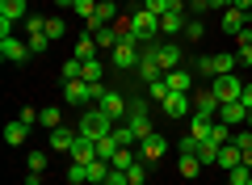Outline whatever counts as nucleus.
Segmentation results:
<instances>
[{
	"mask_svg": "<svg viewBox=\"0 0 252 185\" xmlns=\"http://www.w3.org/2000/svg\"><path fill=\"white\" fill-rule=\"evenodd\" d=\"M17 118H21V122H26V126H38V110H34V106H26V110H21V114H17Z\"/></svg>",
	"mask_w": 252,
	"mask_h": 185,
	"instance_id": "obj_45",
	"label": "nucleus"
},
{
	"mask_svg": "<svg viewBox=\"0 0 252 185\" xmlns=\"http://www.w3.org/2000/svg\"><path fill=\"white\" fill-rule=\"evenodd\" d=\"M168 97V84H164V80H152V84H147V101H164Z\"/></svg>",
	"mask_w": 252,
	"mask_h": 185,
	"instance_id": "obj_38",
	"label": "nucleus"
},
{
	"mask_svg": "<svg viewBox=\"0 0 252 185\" xmlns=\"http://www.w3.org/2000/svg\"><path fill=\"white\" fill-rule=\"evenodd\" d=\"M231 9H235V13H244V17H248V13H252V0H231Z\"/></svg>",
	"mask_w": 252,
	"mask_h": 185,
	"instance_id": "obj_50",
	"label": "nucleus"
},
{
	"mask_svg": "<svg viewBox=\"0 0 252 185\" xmlns=\"http://www.w3.org/2000/svg\"><path fill=\"white\" fill-rule=\"evenodd\" d=\"M101 93H105V84H89V80H67L63 84V106H97Z\"/></svg>",
	"mask_w": 252,
	"mask_h": 185,
	"instance_id": "obj_1",
	"label": "nucleus"
},
{
	"mask_svg": "<svg viewBox=\"0 0 252 185\" xmlns=\"http://www.w3.org/2000/svg\"><path fill=\"white\" fill-rule=\"evenodd\" d=\"M97 55V42H93V34H80L76 38V59H93Z\"/></svg>",
	"mask_w": 252,
	"mask_h": 185,
	"instance_id": "obj_32",
	"label": "nucleus"
},
{
	"mask_svg": "<svg viewBox=\"0 0 252 185\" xmlns=\"http://www.w3.org/2000/svg\"><path fill=\"white\" fill-rule=\"evenodd\" d=\"M248 181H252V168H248V164H240V168L227 173V185H248Z\"/></svg>",
	"mask_w": 252,
	"mask_h": 185,
	"instance_id": "obj_37",
	"label": "nucleus"
},
{
	"mask_svg": "<svg viewBox=\"0 0 252 185\" xmlns=\"http://www.w3.org/2000/svg\"><path fill=\"white\" fill-rule=\"evenodd\" d=\"M105 185H130V173H126V168H109Z\"/></svg>",
	"mask_w": 252,
	"mask_h": 185,
	"instance_id": "obj_43",
	"label": "nucleus"
},
{
	"mask_svg": "<svg viewBox=\"0 0 252 185\" xmlns=\"http://www.w3.org/2000/svg\"><path fill=\"white\" fill-rule=\"evenodd\" d=\"M240 101H244V106L252 110V84H244V97H240Z\"/></svg>",
	"mask_w": 252,
	"mask_h": 185,
	"instance_id": "obj_51",
	"label": "nucleus"
},
{
	"mask_svg": "<svg viewBox=\"0 0 252 185\" xmlns=\"http://www.w3.org/2000/svg\"><path fill=\"white\" fill-rule=\"evenodd\" d=\"M76 135H80V131H72V126H55V131H51V151H72Z\"/></svg>",
	"mask_w": 252,
	"mask_h": 185,
	"instance_id": "obj_18",
	"label": "nucleus"
},
{
	"mask_svg": "<svg viewBox=\"0 0 252 185\" xmlns=\"http://www.w3.org/2000/svg\"><path fill=\"white\" fill-rule=\"evenodd\" d=\"M206 9L210 13H227V9H231V0H206Z\"/></svg>",
	"mask_w": 252,
	"mask_h": 185,
	"instance_id": "obj_49",
	"label": "nucleus"
},
{
	"mask_svg": "<svg viewBox=\"0 0 252 185\" xmlns=\"http://www.w3.org/2000/svg\"><path fill=\"white\" fill-rule=\"evenodd\" d=\"M244 26H248V17H244V13H235V9L223 13V30H227V34H240Z\"/></svg>",
	"mask_w": 252,
	"mask_h": 185,
	"instance_id": "obj_31",
	"label": "nucleus"
},
{
	"mask_svg": "<svg viewBox=\"0 0 252 185\" xmlns=\"http://www.w3.org/2000/svg\"><path fill=\"white\" fill-rule=\"evenodd\" d=\"M130 26H135V38H139L143 46L160 42V17H156V13H147V9H135V13H130Z\"/></svg>",
	"mask_w": 252,
	"mask_h": 185,
	"instance_id": "obj_4",
	"label": "nucleus"
},
{
	"mask_svg": "<svg viewBox=\"0 0 252 185\" xmlns=\"http://www.w3.org/2000/svg\"><path fill=\"white\" fill-rule=\"evenodd\" d=\"M26 164H30V173H46V151H30Z\"/></svg>",
	"mask_w": 252,
	"mask_h": 185,
	"instance_id": "obj_39",
	"label": "nucleus"
},
{
	"mask_svg": "<svg viewBox=\"0 0 252 185\" xmlns=\"http://www.w3.org/2000/svg\"><path fill=\"white\" fill-rule=\"evenodd\" d=\"M193 156H198L202 164H219V143H215V139H202V143H198V151H193Z\"/></svg>",
	"mask_w": 252,
	"mask_h": 185,
	"instance_id": "obj_29",
	"label": "nucleus"
},
{
	"mask_svg": "<svg viewBox=\"0 0 252 185\" xmlns=\"http://www.w3.org/2000/svg\"><path fill=\"white\" fill-rule=\"evenodd\" d=\"M109 160H93V164H84V173H89V185H105V177H109Z\"/></svg>",
	"mask_w": 252,
	"mask_h": 185,
	"instance_id": "obj_24",
	"label": "nucleus"
},
{
	"mask_svg": "<svg viewBox=\"0 0 252 185\" xmlns=\"http://www.w3.org/2000/svg\"><path fill=\"white\" fill-rule=\"evenodd\" d=\"M109 164H114V168H135V164H139V156H135L130 148H122V151H118L114 160H109Z\"/></svg>",
	"mask_w": 252,
	"mask_h": 185,
	"instance_id": "obj_36",
	"label": "nucleus"
},
{
	"mask_svg": "<svg viewBox=\"0 0 252 185\" xmlns=\"http://www.w3.org/2000/svg\"><path fill=\"white\" fill-rule=\"evenodd\" d=\"M143 55H152L156 63H160L164 72H172V68H181V46H177V38H160V42H152V46H143Z\"/></svg>",
	"mask_w": 252,
	"mask_h": 185,
	"instance_id": "obj_2",
	"label": "nucleus"
},
{
	"mask_svg": "<svg viewBox=\"0 0 252 185\" xmlns=\"http://www.w3.org/2000/svg\"><path fill=\"white\" fill-rule=\"evenodd\" d=\"M26 135H30V126L21 122V118L4 126V143H9V148H21V143H26Z\"/></svg>",
	"mask_w": 252,
	"mask_h": 185,
	"instance_id": "obj_23",
	"label": "nucleus"
},
{
	"mask_svg": "<svg viewBox=\"0 0 252 185\" xmlns=\"http://www.w3.org/2000/svg\"><path fill=\"white\" fill-rule=\"evenodd\" d=\"M76 131H80L84 139L97 143V139H105V135H114V122H109V118L93 106V110H84V118H80V126H76Z\"/></svg>",
	"mask_w": 252,
	"mask_h": 185,
	"instance_id": "obj_3",
	"label": "nucleus"
},
{
	"mask_svg": "<svg viewBox=\"0 0 252 185\" xmlns=\"http://www.w3.org/2000/svg\"><path fill=\"white\" fill-rule=\"evenodd\" d=\"M181 38H185V42H202V38H206V21H202V17H189Z\"/></svg>",
	"mask_w": 252,
	"mask_h": 185,
	"instance_id": "obj_27",
	"label": "nucleus"
},
{
	"mask_svg": "<svg viewBox=\"0 0 252 185\" xmlns=\"http://www.w3.org/2000/svg\"><path fill=\"white\" fill-rule=\"evenodd\" d=\"M93 42L105 46V51H114V46H118V30L114 26H97V30H93Z\"/></svg>",
	"mask_w": 252,
	"mask_h": 185,
	"instance_id": "obj_25",
	"label": "nucleus"
},
{
	"mask_svg": "<svg viewBox=\"0 0 252 185\" xmlns=\"http://www.w3.org/2000/svg\"><path fill=\"white\" fill-rule=\"evenodd\" d=\"M67 156H72V164H93V160H97V143L84 139V135H76V143H72Z\"/></svg>",
	"mask_w": 252,
	"mask_h": 185,
	"instance_id": "obj_16",
	"label": "nucleus"
},
{
	"mask_svg": "<svg viewBox=\"0 0 252 185\" xmlns=\"http://www.w3.org/2000/svg\"><path fill=\"white\" fill-rule=\"evenodd\" d=\"M240 164H244V151L235 148V143H223V148H219V168L231 173V168H240Z\"/></svg>",
	"mask_w": 252,
	"mask_h": 185,
	"instance_id": "obj_21",
	"label": "nucleus"
},
{
	"mask_svg": "<svg viewBox=\"0 0 252 185\" xmlns=\"http://www.w3.org/2000/svg\"><path fill=\"white\" fill-rule=\"evenodd\" d=\"M135 72H139V80H143V88L152 84V80H164V68H160V63L152 59V55H143V59H139V68H135Z\"/></svg>",
	"mask_w": 252,
	"mask_h": 185,
	"instance_id": "obj_19",
	"label": "nucleus"
},
{
	"mask_svg": "<svg viewBox=\"0 0 252 185\" xmlns=\"http://www.w3.org/2000/svg\"><path fill=\"white\" fill-rule=\"evenodd\" d=\"M0 59H9V63H26V59H34V51H30V42H21V38L0 34Z\"/></svg>",
	"mask_w": 252,
	"mask_h": 185,
	"instance_id": "obj_9",
	"label": "nucleus"
},
{
	"mask_svg": "<svg viewBox=\"0 0 252 185\" xmlns=\"http://www.w3.org/2000/svg\"><path fill=\"white\" fill-rule=\"evenodd\" d=\"M17 21H26V0H0V34H13Z\"/></svg>",
	"mask_w": 252,
	"mask_h": 185,
	"instance_id": "obj_11",
	"label": "nucleus"
},
{
	"mask_svg": "<svg viewBox=\"0 0 252 185\" xmlns=\"http://www.w3.org/2000/svg\"><path fill=\"white\" fill-rule=\"evenodd\" d=\"M143 9H147V13H156V17H164V13L172 9V0H143Z\"/></svg>",
	"mask_w": 252,
	"mask_h": 185,
	"instance_id": "obj_41",
	"label": "nucleus"
},
{
	"mask_svg": "<svg viewBox=\"0 0 252 185\" xmlns=\"http://www.w3.org/2000/svg\"><path fill=\"white\" fill-rule=\"evenodd\" d=\"M126 126H130V135H135L139 143L152 135V114H147V97H135L130 101V114H126Z\"/></svg>",
	"mask_w": 252,
	"mask_h": 185,
	"instance_id": "obj_5",
	"label": "nucleus"
},
{
	"mask_svg": "<svg viewBox=\"0 0 252 185\" xmlns=\"http://www.w3.org/2000/svg\"><path fill=\"white\" fill-rule=\"evenodd\" d=\"M235 46H252V26H244L240 34H235Z\"/></svg>",
	"mask_w": 252,
	"mask_h": 185,
	"instance_id": "obj_47",
	"label": "nucleus"
},
{
	"mask_svg": "<svg viewBox=\"0 0 252 185\" xmlns=\"http://www.w3.org/2000/svg\"><path fill=\"white\" fill-rule=\"evenodd\" d=\"M51 4H55V9H72L76 0H51Z\"/></svg>",
	"mask_w": 252,
	"mask_h": 185,
	"instance_id": "obj_53",
	"label": "nucleus"
},
{
	"mask_svg": "<svg viewBox=\"0 0 252 185\" xmlns=\"http://www.w3.org/2000/svg\"><path fill=\"white\" fill-rule=\"evenodd\" d=\"M202 168H206V164H202V160L193 156V151H181V160H177V173L185 177V181H193V177H198Z\"/></svg>",
	"mask_w": 252,
	"mask_h": 185,
	"instance_id": "obj_20",
	"label": "nucleus"
},
{
	"mask_svg": "<svg viewBox=\"0 0 252 185\" xmlns=\"http://www.w3.org/2000/svg\"><path fill=\"white\" fill-rule=\"evenodd\" d=\"M101 76H105V63H101V59H84L80 80H89V84H101Z\"/></svg>",
	"mask_w": 252,
	"mask_h": 185,
	"instance_id": "obj_28",
	"label": "nucleus"
},
{
	"mask_svg": "<svg viewBox=\"0 0 252 185\" xmlns=\"http://www.w3.org/2000/svg\"><path fill=\"white\" fill-rule=\"evenodd\" d=\"M189 68H193V76H206V80H210V55H198Z\"/></svg>",
	"mask_w": 252,
	"mask_h": 185,
	"instance_id": "obj_42",
	"label": "nucleus"
},
{
	"mask_svg": "<svg viewBox=\"0 0 252 185\" xmlns=\"http://www.w3.org/2000/svg\"><path fill=\"white\" fill-rule=\"evenodd\" d=\"M164 151H168V139H164L160 131H152L143 143H139V160H143V164H156V160H164Z\"/></svg>",
	"mask_w": 252,
	"mask_h": 185,
	"instance_id": "obj_12",
	"label": "nucleus"
},
{
	"mask_svg": "<svg viewBox=\"0 0 252 185\" xmlns=\"http://www.w3.org/2000/svg\"><path fill=\"white\" fill-rule=\"evenodd\" d=\"M38 122H42L46 131H55V126H63V114H59V106H42V110H38Z\"/></svg>",
	"mask_w": 252,
	"mask_h": 185,
	"instance_id": "obj_30",
	"label": "nucleus"
},
{
	"mask_svg": "<svg viewBox=\"0 0 252 185\" xmlns=\"http://www.w3.org/2000/svg\"><path fill=\"white\" fill-rule=\"evenodd\" d=\"M244 164H248V168H252V148H248V151H244Z\"/></svg>",
	"mask_w": 252,
	"mask_h": 185,
	"instance_id": "obj_54",
	"label": "nucleus"
},
{
	"mask_svg": "<svg viewBox=\"0 0 252 185\" xmlns=\"http://www.w3.org/2000/svg\"><path fill=\"white\" fill-rule=\"evenodd\" d=\"M72 13L84 21V26H89V21H93V13H97V0H76V4H72Z\"/></svg>",
	"mask_w": 252,
	"mask_h": 185,
	"instance_id": "obj_33",
	"label": "nucleus"
},
{
	"mask_svg": "<svg viewBox=\"0 0 252 185\" xmlns=\"http://www.w3.org/2000/svg\"><path fill=\"white\" fill-rule=\"evenodd\" d=\"M97 110L118 126V122H126V114H130V101H126L122 93H109V88H105V93H101V101H97Z\"/></svg>",
	"mask_w": 252,
	"mask_h": 185,
	"instance_id": "obj_7",
	"label": "nucleus"
},
{
	"mask_svg": "<svg viewBox=\"0 0 252 185\" xmlns=\"http://www.w3.org/2000/svg\"><path fill=\"white\" fill-rule=\"evenodd\" d=\"M26 42L34 55H42L46 46H51V38H46V17H26Z\"/></svg>",
	"mask_w": 252,
	"mask_h": 185,
	"instance_id": "obj_10",
	"label": "nucleus"
},
{
	"mask_svg": "<svg viewBox=\"0 0 252 185\" xmlns=\"http://www.w3.org/2000/svg\"><path fill=\"white\" fill-rule=\"evenodd\" d=\"M248 126H252V110H248Z\"/></svg>",
	"mask_w": 252,
	"mask_h": 185,
	"instance_id": "obj_56",
	"label": "nucleus"
},
{
	"mask_svg": "<svg viewBox=\"0 0 252 185\" xmlns=\"http://www.w3.org/2000/svg\"><path fill=\"white\" fill-rule=\"evenodd\" d=\"M139 59H143V46H139V42H118L114 51H109V63H114L118 72L139 68Z\"/></svg>",
	"mask_w": 252,
	"mask_h": 185,
	"instance_id": "obj_8",
	"label": "nucleus"
},
{
	"mask_svg": "<svg viewBox=\"0 0 252 185\" xmlns=\"http://www.w3.org/2000/svg\"><path fill=\"white\" fill-rule=\"evenodd\" d=\"M219 110H223V106H219V97L210 93V88H206V93H193V114H202V118H219Z\"/></svg>",
	"mask_w": 252,
	"mask_h": 185,
	"instance_id": "obj_17",
	"label": "nucleus"
},
{
	"mask_svg": "<svg viewBox=\"0 0 252 185\" xmlns=\"http://www.w3.org/2000/svg\"><path fill=\"white\" fill-rule=\"evenodd\" d=\"M248 185H252V181H248Z\"/></svg>",
	"mask_w": 252,
	"mask_h": 185,
	"instance_id": "obj_58",
	"label": "nucleus"
},
{
	"mask_svg": "<svg viewBox=\"0 0 252 185\" xmlns=\"http://www.w3.org/2000/svg\"><path fill=\"white\" fill-rule=\"evenodd\" d=\"M231 135H235L231 126H227V122H219V118H215V126H210V139H215L219 148H223V143H231Z\"/></svg>",
	"mask_w": 252,
	"mask_h": 185,
	"instance_id": "obj_35",
	"label": "nucleus"
},
{
	"mask_svg": "<svg viewBox=\"0 0 252 185\" xmlns=\"http://www.w3.org/2000/svg\"><path fill=\"white\" fill-rule=\"evenodd\" d=\"M67 181H72V185H89V173H84V164H72V168H67Z\"/></svg>",
	"mask_w": 252,
	"mask_h": 185,
	"instance_id": "obj_44",
	"label": "nucleus"
},
{
	"mask_svg": "<svg viewBox=\"0 0 252 185\" xmlns=\"http://www.w3.org/2000/svg\"><path fill=\"white\" fill-rule=\"evenodd\" d=\"M63 34H67V21H63V17H46V38H51V42H59Z\"/></svg>",
	"mask_w": 252,
	"mask_h": 185,
	"instance_id": "obj_34",
	"label": "nucleus"
},
{
	"mask_svg": "<svg viewBox=\"0 0 252 185\" xmlns=\"http://www.w3.org/2000/svg\"><path fill=\"white\" fill-rule=\"evenodd\" d=\"M130 185H147V181H130Z\"/></svg>",
	"mask_w": 252,
	"mask_h": 185,
	"instance_id": "obj_55",
	"label": "nucleus"
},
{
	"mask_svg": "<svg viewBox=\"0 0 252 185\" xmlns=\"http://www.w3.org/2000/svg\"><path fill=\"white\" fill-rule=\"evenodd\" d=\"M114 4H122V0H114Z\"/></svg>",
	"mask_w": 252,
	"mask_h": 185,
	"instance_id": "obj_57",
	"label": "nucleus"
},
{
	"mask_svg": "<svg viewBox=\"0 0 252 185\" xmlns=\"http://www.w3.org/2000/svg\"><path fill=\"white\" fill-rule=\"evenodd\" d=\"M193 68H185V63H181V68H172V72H164V84H168V93H193Z\"/></svg>",
	"mask_w": 252,
	"mask_h": 185,
	"instance_id": "obj_13",
	"label": "nucleus"
},
{
	"mask_svg": "<svg viewBox=\"0 0 252 185\" xmlns=\"http://www.w3.org/2000/svg\"><path fill=\"white\" fill-rule=\"evenodd\" d=\"M231 143H235L240 151H248V148H252V126H244V131H235V135H231Z\"/></svg>",
	"mask_w": 252,
	"mask_h": 185,
	"instance_id": "obj_40",
	"label": "nucleus"
},
{
	"mask_svg": "<svg viewBox=\"0 0 252 185\" xmlns=\"http://www.w3.org/2000/svg\"><path fill=\"white\" fill-rule=\"evenodd\" d=\"M185 4H189V13H193V17H202V13H210V9H206V0H185Z\"/></svg>",
	"mask_w": 252,
	"mask_h": 185,
	"instance_id": "obj_48",
	"label": "nucleus"
},
{
	"mask_svg": "<svg viewBox=\"0 0 252 185\" xmlns=\"http://www.w3.org/2000/svg\"><path fill=\"white\" fill-rule=\"evenodd\" d=\"M26 185H42V173H26Z\"/></svg>",
	"mask_w": 252,
	"mask_h": 185,
	"instance_id": "obj_52",
	"label": "nucleus"
},
{
	"mask_svg": "<svg viewBox=\"0 0 252 185\" xmlns=\"http://www.w3.org/2000/svg\"><path fill=\"white\" fill-rule=\"evenodd\" d=\"M118 151H122V143H118V135H105V139H97V160H114Z\"/></svg>",
	"mask_w": 252,
	"mask_h": 185,
	"instance_id": "obj_26",
	"label": "nucleus"
},
{
	"mask_svg": "<svg viewBox=\"0 0 252 185\" xmlns=\"http://www.w3.org/2000/svg\"><path fill=\"white\" fill-rule=\"evenodd\" d=\"M210 126H215V118H202V114H189V131L185 135H193V139H210Z\"/></svg>",
	"mask_w": 252,
	"mask_h": 185,
	"instance_id": "obj_22",
	"label": "nucleus"
},
{
	"mask_svg": "<svg viewBox=\"0 0 252 185\" xmlns=\"http://www.w3.org/2000/svg\"><path fill=\"white\" fill-rule=\"evenodd\" d=\"M235 59H240L244 68H252V46H235Z\"/></svg>",
	"mask_w": 252,
	"mask_h": 185,
	"instance_id": "obj_46",
	"label": "nucleus"
},
{
	"mask_svg": "<svg viewBox=\"0 0 252 185\" xmlns=\"http://www.w3.org/2000/svg\"><path fill=\"white\" fill-rule=\"evenodd\" d=\"M210 93L219 97V106H227V101H240V97H244V80L235 76V72H231V76H215V80H210Z\"/></svg>",
	"mask_w": 252,
	"mask_h": 185,
	"instance_id": "obj_6",
	"label": "nucleus"
},
{
	"mask_svg": "<svg viewBox=\"0 0 252 185\" xmlns=\"http://www.w3.org/2000/svg\"><path fill=\"white\" fill-rule=\"evenodd\" d=\"M219 122H227V126H248V106H244V101H227V106L219 110Z\"/></svg>",
	"mask_w": 252,
	"mask_h": 185,
	"instance_id": "obj_15",
	"label": "nucleus"
},
{
	"mask_svg": "<svg viewBox=\"0 0 252 185\" xmlns=\"http://www.w3.org/2000/svg\"><path fill=\"white\" fill-rule=\"evenodd\" d=\"M160 110L168 118H185V114H193V97H189V93H168V97L160 101Z\"/></svg>",
	"mask_w": 252,
	"mask_h": 185,
	"instance_id": "obj_14",
	"label": "nucleus"
}]
</instances>
